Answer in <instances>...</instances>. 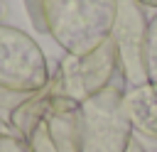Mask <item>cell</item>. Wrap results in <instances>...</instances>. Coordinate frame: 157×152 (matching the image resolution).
<instances>
[{"instance_id":"cell-1","label":"cell","mask_w":157,"mask_h":152,"mask_svg":"<svg viewBox=\"0 0 157 152\" xmlns=\"http://www.w3.org/2000/svg\"><path fill=\"white\" fill-rule=\"evenodd\" d=\"M115 15L118 0H42L47 34L71 56L101 47L113 32Z\"/></svg>"},{"instance_id":"cell-2","label":"cell","mask_w":157,"mask_h":152,"mask_svg":"<svg viewBox=\"0 0 157 152\" xmlns=\"http://www.w3.org/2000/svg\"><path fill=\"white\" fill-rule=\"evenodd\" d=\"M128 91L123 71L110 86L81 103V152H125L132 140L123 96Z\"/></svg>"},{"instance_id":"cell-3","label":"cell","mask_w":157,"mask_h":152,"mask_svg":"<svg viewBox=\"0 0 157 152\" xmlns=\"http://www.w3.org/2000/svg\"><path fill=\"white\" fill-rule=\"evenodd\" d=\"M52 74L39 44L22 29L0 22V88L20 96L42 91Z\"/></svg>"},{"instance_id":"cell-4","label":"cell","mask_w":157,"mask_h":152,"mask_svg":"<svg viewBox=\"0 0 157 152\" xmlns=\"http://www.w3.org/2000/svg\"><path fill=\"white\" fill-rule=\"evenodd\" d=\"M120 71V56H118V44L113 37H108L101 47L83 56H71L64 54L59 59V66L54 71V78L59 81L61 96L83 103L86 98L96 96L105 86L113 83V78Z\"/></svg>"},{"instance_id":"cell-5","label":"cell","mask_w":157,"mask_h":152,"mask_svg":"<svg viewBox=\"0 0 157 152\" xmlns=\"http://www.w3.org/2000/svg\"><path fill=\"white\" fill-rule=\"evenodd\" d=\"M27 145L32 152H81V103L56 93Z\"/></svg>"},{"instance_id":"cell-6","label":"cell","mask_w":157,"mask_h":152,"mask_svg":"<svg viewBox=\"0 0 157 152\" xmlns=\"http://www.w3.org/2000/svg\"><path fill=\"white\" fill-rule=\"evenodd\" d=\"M147 15L145 7L135 0H118V15L113 25V42L118 44L120 56V71L125 76L128 88L147 83L145 66H142V51H145V34H147Z\"/></svg>"},{"instance_id":"cell-7","label":"cell","mask_w":157,"mask_h":152,"mask_svg":"<svg viewBox=\"0 0 157 152\" xmlns=\"http://www.w3.org/2000/svg\"><path fill=\"white\" fill-rule=\"evenodd\" d=\"M123 105L132 132L147 140H157V83L132 86L123 96Z\"/></svg>"},{"instance_id":"cell-8","label":"cell","mask_w":157,"mask_h":152,"mask_svg":"<svg viewBox=\"0 0 157 152\" xmlns=\"http://www.w3.org/2000/svg\"><path fill=\"white\" fill-rule=\"evenodd\" d=\"M142 66L145 76L150 83H157V12L147 22V34H145V51H142Z\"/></svg>"},{"instance_id":"cell-9","label":"cell","mask_w":157,"mask_h":152,"mask_svg":"<svg viewBox=\"0 0 157 152\" xmlns=\"http://www.w3.org/2000/svg\"><path fill=\"white\" fill-rule=\"evenodd\" d=\"M0 152H32L27 140H22L17 132H0Z\"/></svg>"},{"instance_id":"cell-10","label":"cell","mask_w":157,"mask_h":152,"mask_svg":"<svg viewBox=\"0 0 157 152\" xmlns=\"http://www.w3.org/2000/svg\"><path fill=\"white\" fill-rule=\"evenodd\" d=\"M25 10L29 15V22L37 32H47L44 17H42V0H25Z\"/></svg>"},{"instance_id":"cell-11","label":"cell","mask_w":157,"mask_h":152,"mask_svg":"<svg viewBox=\"0 0 157 152\" xmlns=\"http://www.w3.org/2000/svg\"><path fill=\"white\" fill-rule=\"evenodd\" d=\"M125 152H145V147H142V145H140V140L132 135V140H130V145H128V150H125Z\"/></svg>"},{"instance_id":"cell-12","label":"cell","mask_w":157,"mask_h":152,"mask_svg":"<svg viewBox=\"0 0 157 152\" xmlns=\"http://www.w3.org/2000/svg\"><path fill=\"white\" fill-rule=\"evenodd\" d=\"M135 2H140L142 7H155L157 10V0H135Z\"/></svg>"},{"instance_id":"cell-13","label":"cell","mask_w":157,"mask_h":152,"mask_svg":"<svg viewBox=\"0 0 157 152\" xmlns=\"http://www.w3.org/2000/svg\"><path fill=\"white\" fill-rule=\"evenodd\" d=\"M2 12H5V7H2V0H0V22H2Z\"/></svg>"},{"instance_id":"cell-14","label":"cell","mask_w":157,"mask_h":152,"mask_svg":"<svg viewBox=\"0 0 157 152\" xmlns=\"http://www.w3.org/2000/svg\"><path fill=\"white\" fill-rule=\"evenodd\" d=\"M0 132H7V130H0Z\"/></svg>"}]
</instances>
